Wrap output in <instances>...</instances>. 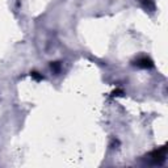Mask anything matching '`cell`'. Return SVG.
Returning <instances> with one entry per match:
<instances>
[{
  "label": "cell",
  "mask_w": 168,
  "mask_h": 168,
  "mask_svg": "<svg viewBox=\"0 0 168 168\" xmlns=\"http://www.w3.org/2000/svg\"><path fill=\"white\" fill-rule=\"evenodd\" d=\"M164 155H166V148H161L154 154V159L156 161H160L161 159H164Z\"/></svg>",
  "instance_id": "6da1fadb"
},
{
  "label": "cell",
  "mask_w": 168,
  "mask_h": 168,
  "mask_svg": "<svg viewBox=\"0 0 168 168\" xmlns=\"http://www.w3.org/2000/svg\"><path fill=\"white\" fill-rule=\"evenodd\" d=\"M138 66H140V67H151L152 63H151V60L150 59H147V58H143V59L138 60Z\"/></svg>",
  "instance_id": "7a4b0ae2"
},
{
  "label": "cell",
  "mask_w": 168,
  "mask_h": 168,
  "mask_svg": "<svg viewBox=\"0 0 168 168\" xmlns=\"http://www.w3.org/2000/svg\"><path fill=\"white\" fill-rule=\"evenodd\" d=\"M32 76H33V78H36L37 80H41V79H42V76L38 75V72H32Z\"/></svg>",
  "instance_id": "3957f363"
}]
</instances>
